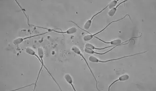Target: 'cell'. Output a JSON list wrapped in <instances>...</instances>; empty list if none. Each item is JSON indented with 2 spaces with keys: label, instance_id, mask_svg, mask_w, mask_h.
Instances as JSON below:
<instances>
[{
  "label": "cell",
  "instance_id": "cell-1",
  "mask_svg": "<svg viewBox=\"0 0 156 91\" xmlns=\"http://www.w3.org/2000/svg\"><path fill=\"white\" fill-rule=\"evenodd\" d=\"M127 16H128V17L130 18V20H131V18H130V16L129 15H128V14H127V15H125L124 17L121 18L119 19L116 20V21H112V22H110V23L108 24V25H107V26H106L105 27H104V29H101V30L99 32H97V33H95V34H91L89 32L87 31H86V30H85V29H81V27H80L79 26H78V24H77L75 23H74V22L73 21H70L71 22V23H73L74 24H75V25H77V27H78V28H79L80 29L83 30V31H85V32H86L89 33V34H88V35H86L84 36V37H83V40H84L85 41H90V40H91V39L93 38H94L95 37L96 35H97V34H100V33L102 32H103V31H104V30H105L106 29H107V28H108V27H109V26H110V25L114 23H116V22H118V21H121V20H122V19H124V18L126 17Z\"/></svg>",
  "mask_w": 156,
  "mask_h": 91
},
{
  "label": "cell",
  "instance_id": "cell-2",
  "mask_svg": "<svg viewBox=\"0 0 156 91\" xmlns=\"http://www.w3.org/2000/svg\"><path fill=\"white\" fill-rule=\"evenodd\" d=\"M37 52H38V55L39 57V58H40L41 59V69H40V70H39V73L38 74V76H37V80H36L35 84V87H34L33 91H35V89L36 88V85H37V82H38L39 77V75H40L41 73V70H42V69H43V67H44V68L45 69H46V70L47 71V72H48L49 74L50 75V76L51 77V78L53 79V80H54V82H56V84H57V85H58V86L59 87V90H60V91H62V90L61 89V88H60V86H59V84H58V83L56 81V80H55V79L54 78V77L52 76V75H51V74L50 72V71H49V70L47 69V68H46V67L45 66L44 63V62H43V57H44V50H43V49L42 48H38V50H37Z\"/></svg>",
  "mask_w": 156,
  "mask_h": 91
},
{
  "label": "cell",
  "instance_id": "cell-3",
  "mask_svg": "<svg viewBox=\"0 0 156 91\" xmlns=\"http://www.w3.org/2000/svg\"><path fill=\"white\" fill-rule=\"evenodd\" d=\"M148 52V50L145 51L143 52H141V53H137V54H133V55H128V56H123L121 57L120 58H117V59H109V60H106V61H102L99 59H97V57H96L95 56H91L89 57V62H92V63H107V62H110V61H118V60H120L121 59H124V58H127V57H132V56H135V55H139V54H142L144 53H147Z\"/></svg>",
  "mask_w": 156,
  "mask_h": 91
},
{
  "label": "cell",
  "instance_id": "cell-4",
  "mask_svg": "<svg viewBox=\"0 0 156 91\" xmlns=\"http://www.w3.org/2000/svg\"><path fill=\"white\" fill-rule=\"evenodd\" d=\"M71 50H72V52H73L74 53H75L76 54H77V55H80V56H81V57L83 58V59L85 61V62L86 63V64H87V67H88V68H89V70H90L91 72L92 76H93V78H94L95 80V82H96V88H97V91H100V90H99V89L98 88V87H97V84H98V82H97V80L96 77H95V76L94 74H93V71H92V70H91V67H89V63H87V60L85 58V57L83 56V54L81 53V50H80V49L79 48V47H77V46H73V47H72V48H71Z\"/></svg>",
  "mask_w": 156,
  "mask_h": 91
},
{
  "label": "cell",
  "instance_id": "cell-5",
  "mask_svg": "<svg viewBox=\"0 0 156 91\" xmlns=\"http://www.w3.org/2000/svg\"><path fill=\"white\" fill-rule=\"evenodd\" d=\"M31 27H37V28H41V29H47V31L49 32H55L56 33H62V34H72L75 33L77 32V29L75 27H72L70 29L66 31H58L56 29H47V28H44V27H37L35 25H31Z\"/></svg>",
  "mask_w": 156,
  "mask_h": 91
},
{
  "label": "cell",
  "instance_id": "cell-6",
  "mask_svg": "<svg viewBox=\"0 0 156 91\" xmlns=\"http://www.w3.org/2000/svg\"><path fill=\"white\" fill-rule=\"evenodd\" d=\"M107 8H108V5H107V6H106V7L104 8V9H102V10H101V11H100L99 12H97V14H95V15H93V16H92V17L90 19H89V20H88V21H87L86 22V23L85 24V25H84V26H83V29H85V30H86V31H87L88 29H89V28H90V27H91V23H92V21H93V19L95 17H96L98 15H99L100 14H101L102 12L104 10H106Z\"/></svg>",
  "mask_w": 156,
  "mask_h": 91
},
{
  "label": "cell",
  "instance_id": "cell-7",
  "mask_svg": "<svg viewBox=\"0 0 156 91\" xmlns=\"http://www.w3.org/2000/svg\"><path fill=\"white\" fill-rule=\"evenodd\" d=\"M47 33H49L48 31L46 32L43 33H41V34H36V35H33V36H30V37H25V38H18L15 39V40H14L13 41V44L14 45H19L21 44L22 42H23L24 40L28 39L31 38L33 37H38V36H40V35H44L46 34Z\"/></svg>",
  "mask_w": 156,
  "mask_h": 91
},
{
  "label": "cell",
  "instance_id": "cell-8",
  "mask_svg": "<svg viewBox=\"0 0 156 91\" xmlns=\"http://www.w3.org/2000/svg\"><path fill=\"white\" fill-rule=\"evenodd\" d=\"M129 79V76L128 74H124L122 75L120 77L118 80H115V81H114L113 82H112V84L109 85L108 87V91H110V87H112V86L114 84H115L116 82H125L127 81Z\"/></svg>",
  "mask_w": 156,
  "mask_h": 91
},
{
  "label": "cell",
  "instance_id": "cell-9",
  "mask_svg": "<svg viewBox=\"0 0 156 91\" xmlns=\"http://www.w3.org/2000/svg\"><path fill=\"white\" fill-rule=\"evenodd\" d=\"M118 47V46H115L114 47H112L111 49L108 50V51H107L105 53H97V52H95L94 50H92L91 49L87 48H85V53L89 54H97V55H104V54H106L107 53H108L109 52L112 51V49H114V48H115L116 47Z\"/></svg>",
  "mask_w": 156,
  "mask_h": 91
},
{
  "label": "cell",
  "instance_id": "cell-10",
  "mask_svg": "<svg viewBox=\"0 0 156 91\" xmlns=\"http://www.w3.org/2000/svg\"><path fill=\"white\" fill-rule=\"evenodd\" d=\"M127 1H128V0H125V1H123L121 2V3H119V4H118L117 6H116L115 7L113 8L112 9H110V10H109V11H108V15L109 16V17H113V16L115 15L116 11H117V9H118V7L119 6H120L121 4H123V3L126 2Z\"/></svg>",
  "mask_w": 156,
  "mask_h": 91
},
{
  "label": "cell",
  "instance_id": "cell-11",
  "mask_svg": "<svg viewBox=\"0 0 156 91\" xmlns=\"http://www.w3.org/2000/svg\"><path fill=\"white\" fill-rule=\"evenodd\" d=\"M64 78H65V80L69 84H70L72 86V88L73 89L74 91H76V90H75V87H74V86L73 85V78L71 77V75L70 74H66L65 76H64Z\"/></svg>",
  "mask_w": 156,
  "mask_h": 91
},
{
  "label": "cell",
  "instance_id": "cell-12",
  "mask_svg": "<svg viewBox=\"0 0 156 91\" xmlns=\"http://www.w3.org/2000/svg\"><path fill=\"white\" fill-rule=\"evenodd\" d=\"M113 46H107V47H104V48H97V47H95L94 46H93V44H91L90 43H87L85 44V48H89V49H91L92 50H103V49H105L107 48H108L110 47H112Z\"/></svg>",
  "mask_w": 156,
  "mask_h": 91
},
{
  "label": "cell",
  "instance_id": "cell-13",
  "mask_svg": "<svg viewBox=\"0 0 156 91\" xmlns=\"http://www.w3.org/2000/svg\"><path fill=\"white\" fill-rule=\"evenodd\" d=\"M119 1V0H113L110 3L108 4V8L110 9H112L113 8L115 7L116 6H117L118 2Z\"/></svg>",
  "mask_w": 156,
  "mask_h": 91
}]
</instances>
